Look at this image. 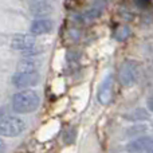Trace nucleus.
<instances>
[{"label": "nucleus", "mask_w": 153, "mask_h": 153, "mask_svg": "<svg viewBox=\"0 0 153 153\" xmlns=\"http://www.w3.org/2000/svg\"><path fill=\"white\" fill-rule=\"evenodd\" d=\"M40 97L35 90H22L12 97V109L18 114H28L39 108Z\"/></svg>", "instance_id": "1"}, {"label": "nucleus", "mask_w": 153, "mask_h": 153, "mask_svg": "<svg viewBox=\"0 0 153 153\" xmlns=\"http://www.w3.org/2000/svg\"><path fill=\"white\" fill-rule=\"evenodd\" d=\"M11 47L16 51H20L26 56H35L42 51L36 39L31 35H15L11 40Z\"/></svg>", "instance_id": "2"}, {"label": "nucleus", "mask_w": 153, "mask_h": 153, "mask_svg": "<svg viewBox=\"0 0 153 153\" xmlns=\"http://www.w3.org/2000/svg\"><path fill=\"white\" fill-rule=\"evenodd\" d=\"M140 78V66L134 61H125L118 71V79L122 86H133Z\"/></svg>", "instance_id": "3"}, {"label": "nucleus", "mask_w": 153, "mask_h": 153, "mask_svg": "<svg viewBox=\"0 0 153 153\" xmlns=\"http://www.w3.org/2000/svg\"><path fill=\"white\" fill-rule=\"evenodd\" d=\"M26 129V122L19 117H3L0 121V134L3 137H16Z\"/></svg>", "instance_id": "4"}, {"label": "nucleus", "mask_w": 153, "mask_h": 153, "mask_svg": "<svg viewBox=\"0 0 153 153\" xmlns=\"http://www.w3.org/2000/svg\"><path fill=\"white\" fill-rule=\"evenodd\" d=\"M40 81V75L36 70H27V71H18L12 76V83L18 89H27V87L36 86Z\"/></svg>", "instance_id": "5"}, {"label": "nucleus", "mask_w": 153, "mask_h": 153, "mask_svg": "<svg viewBox=\"0 0 153 153\" xmlns=\"http://www.w3.org/2000/svg\"><path fill=\"white\" fill-rule=\"evenodd\" d=\"M114 95V79L113 75H108L105 78V81L101 83L100 90H98V101L102 105H108L111 102Z\"/></svg>", "instance_id": "6"}, {"label": "nucleus", "mask_w": 153, "mask_h": 153, "mask_svg": "<svg viewBox=\"0 0 153 153\" xmlns=\"http://www.w3.org/2000/svg\"><path fill=\"white\" fill-rule=\"evenodd\" d=\"M151 141L152 137L141 136V137H137L133 141H130L126 145L125 151L128 153H146V151L149 149V145H151Z\"/></svg>", "instance_id": "7"}, {"label": "nucleus", "mask_w": 153, "mask_h": 153, "mask_svg": "<svg viewBox=\"0 0 153 153\" xmlns=\"http://www.w3.org/2000/svg\"><path fill=\"white\" fill-rule=\"evenodd\" d=\"M31 34L32 35H45V34H48V32L53 30V22L50 19H36L31 23Z\"/></svg>", "instance_id": "8"}, {"label": "nucleus", "mask_w": 153, "mask_h": 153, "mask_svg": "<svg viewBox=\"0 0 153 153\" xmlns=\"http://www.w3.org/2000/svg\"><path fill=\"white\" fill-rule=\"evenodd\" d=\"M30 11L35 16H43L50 12L51 7L47 0H30Z\"/></svg>", "instance_id": "9"}, {"label": "nucleus", "mask_w": 153, "mask_h": 153, "mask_svg": "<svg viewBox=\"0 0 153 153\" xmlns=\"http://www.w3.org/2000/svg\"><path fill=\"white\" fill-rule=\"evenodd\" d=\"M125 118L129 120V121H134V122H140V121H146L149 118V113L143 108H137L134 110L129 111V113L125 116Z\"/></svg>", "instance_id": "10"}, {"label": "nucleus", "mask_w": 153, "mask_h": 153, "mask_svg": "<svg viewBox=\"0 0 153 153\" xmlns=\"http://www.w3.org/2000/svg\"><path fill=\"white\" fill-rule=\"evenodd\" d=\"M39 61L34 58V56H27L26 59L19 63V69H22V71H27V70H36L39 67Z\"/></svg>", "instance_id": "11"}, {"label": "nucleus", "mask_w": 153, "mask_h": 153, "mask_svg": "<svg viewBox=\"0 0 153 153\" xmlns=\"http://www.w3.org/2000/svg\"><path fill=\"white\" fill-rule=\"evenodd\" d=\"M146 130H148V128H146L145 125H134V126H130L129 129L126 130V136L137 138V137H141V134L146 133Z\"/></svg>", "instance_id": "12"}, {"label": "nucleus", "mask_w": 153, "mask_h": 153, "mask_svg": "<svg viewBox=\"0 0 153 153\" xmlns=\"http://www.w3.org/2000/svg\"><path fill=\"white\" fill-rule=\"evenodd\" d=\"M129 35H130V30H129V27L128 26L118 27V28L116 30V32H114V38H116L118 42H124Z\"/></svg>", "instance_id": "13"}, {"label": "nucleus", "mask_w": 153, "mask_h": 153, "mask_svg": "<svg viewBox=\"0 0 153 153\" xmlns=\"http://www.w3.org/2000/svg\"><path fill=\"white\" fill-rule=\"evenodd\" d=\"M151 1H152V0H134L136 4H137L138 7H141V8H146V7H149Z\"/></svg>", "instance_id": "14"}, {"label": "nucleus", "mask_w": 153, "mask_h": 153, "mask_svg": "<svg viewBox=\"0 0 153 153\" xmlns=\"http://www.w3.org/2000/svg\"><path fill=\"white\" fill-rule=\"evenodd\" d=\"M146 105H148V109L149 111H153V91L149 94L148 100H146Z\"/></svg>", "instance_id": "15"}, {"label": "nucleus", "mask_w": 153, "mask_h": 153, "mask_svg": "<svg viewBox=\"0 0 153 153\" xmlns=\"http://www.w3.org/2000/svg\"><path fill=\"white\" fill-rule=\"evenodd\" d=\"M146 153H153V137H152L151 145H149V149H148V151H146Z\"/></svg>", "instance_id": "16"}]
</instances>
